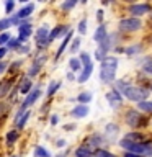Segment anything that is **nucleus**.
Masks as SVG:
<instances>
[{"label": "nucleus", "mask_w": 152, "mask_h": 157, "mask_svg": "<svg viewBox=\"0 0 152 157\" xmlns=\"http://www.w3.org/2000/svg\"><path fill=\"white\" fill-rule=\"evenodd\" d=\"M115 87H116V90L123 95V98H127V100L136 101V103L147 100L149 95H150V92L147 90L146 87L134 85V83H131L127 80H116Z\"/></svg>", "instance_id": "nucleus-1"}, {"label": "nucleus", "mask_w": 152, "mask_h": 157, "mask_svg": "<svg viewBox=\"0 0 152 157\" xmlns=\"http://www.w3.org/2000/svg\"><path fill=\"white\" fill-rule=\"evenodd\" d=\"M100 64H101L100 82L105 83V85L115 83L116 82V71H118V66H120V59L116 56H106Z\"/></svg>", "instance_id": "nucleus-2"}, {"label": "nucleus", "mask_w": 152, "mask_h": 157, "mask_svg": "<svg viewBox=\"0 0 152 157\" xmlns=\"http://www.w3.org/2000/svg\"><path fill=\"white\" fill-rule=\"evenodd\" d=\"M118 146H120L121 149H124V152H132V154H137V155H142V157H152V141L134 144V142L120 139L118 141Z\"/></svg>", "instance_id": "nucleus-3"}, {"label": "nucleus", "mask_w": 152, "mask_h": 157, "mask_svg": "<svg viewBox=\"0 0 152 157\" xmlns=\"http://www.w3.org/2000/svg\"><path fill=\"white\" fill-rule=\"evenodd\" d=\"M43 97V88H41V85H34L33 87V90L28 93L26 97H25V100H23V103H21V106L17 110V113H15V116H13V120L15 118H18V116H21L25 111H28L29 108H31L34 103H36L39 98Z\"/></svg>", "instance_id": "nucleus-4"}, {"label": "nucleus", "mask_w": 152, "mask_h": 157, "mask_svg": "<svg viewBox=\"0 0 152 157\" xmlns=\"http://www.w3.org/2000/svg\"><path fill=\"white\" fill-rule=\"evenodd\" d=\"M78 59H80V64H82V69L80 72H78V75L75 80L78 83H85L88 78L92 77V72H93V61L90 57V54L88 52H80L78 54Z\"/></svg>", "instance_id": "nucleus-5"}, {"label": "nucleus", "mask_w": 152, "mask_h": 157, "mask_svg": "<svg viewBox=\"0 0 152 157\" xmlns=\"http://www.w3.org/2000/svg\"><path fill=\"white\" fill-rule=\"evenodd\" d=\"M118 34L116 33H108V36L103 39L101 43H98V48H97V51H95V59L97 61H103L106 56H108V52H110V49L116 44L118 41Z\"/></svg>", "instance_id": "nucleus-6"}, {"label": "nucleus", "mask_w": 152, "mask_h": 157, "mask_svg": "<svg viewBox=\"0 0 152 157\" xmlns=\"http://www.w3.org/2000/svg\"><path fill=\"white\" fill-rule=\"evenodd\" d=\"M124 121L131 129H137V128H144L149 124V120L137 110H127L124 115Z\"/></svg>", "instance_id": "nucleus-7"}, {"label": "nucleus", "mask_w": 152, "mask_h": 157, "mask_svg": "<svg viewBox=\"0 0 152 157\" xmlns=\"http://www.w3.org/2000/svg\"><path fill=\"white\" fill-rule=\"evenodd\" d=\"M142 28V21H141V18H123L120 20V23H118V29L123 33H136V31H139V29Z\"/></svg>", "instance_id": "nucleus-8"}, {"label": "nucleus", "mask_w": 152, "mask_h": 157, "mask_svg": "<svg viewBox=\"0 0 152 157\" xmlns=\"http://www.w3.org/2000/svg\"><path fill=\"white\" fill-rule=\"evenodd\" d=\"M48 36H49V26L48 25H43V26H39L36 29V33H34V44H36V48L39 51H43V49H46L49 46Z\"/></svg>", "instance_id": "nucleus-9"}, {"label": "nucleus", "mask_w": 152, "mask_h": 157, "mask_svg": "<svg viewBox=\"0 0 152 157\" xmlns=\"http://www.w3.org/2000/svg\"><path fill=\"white\" fill-rule=\"evenodd\" d=\"M18 41L21 43V44H26V41L29 38H31V34H33V25H31V20H23L21 23L18 25Z\"/></svg>", "instance_id": "nucleus-10"}, {"label": "nucleus", "mask_w": 152, "mask_h": 157, "mask_svg": "<svg viewBox=\"0 0 152 157\" xmlns=\"http://www.w3.org/2000/svg\"><path fill=\"white\" fill-rule=\"evenodd\" d=\"M127 12L131 13L132 18H139V17H144V15H150L152 7L149 3H132L127 7Z\"/></svg>", "instance_id": "nucleus-11"}, {"label": "nucleus", "mask_w": 152, "mask_h": 157, "mask_svg": "<svg viewBox=\"0 0 152 157\" xmlns=\"http://www.w3.org/2000/svg\"><path fill=\"white\" fill-rule=\"evenodd\" d=\"M105 137H103V134H100V132H93V134H90L85 139V142H83V146L87 147V149H90L92 152H95L97 149H100L101 144H105Z\"/></svg>", "instance_id": "nucleus-12"}, {"label": "nucleus", "mask_w": 152, "mask_h": 157, "mask_svg": "<svg viewBox=\"0 0 152 157\" xmlns=\"http://www.w3.org/2000/svg\"><path fill=\"white\" fill-rule=\"evenodd\" d=\"M69 31H70V26H69V25H57V26H52V29H49V36H48L49 44L52 41H56L57 38L66 36Z\"/></svg>", "instance_id": "nucleus-13"}, {"label": "nucleus", "mask_w": 152, "mask_h": 157, "mask_svg": "<svg viewBox=\"0 0 152 157\" xmlns=\"http://www.w3.org/2000/svg\"><path fill=\"white\" fill-rule=\"evenodd\" d=\"M105 98H106L108 105H110L111 108H120V106L123 105V100H124V98H123V95L116 90V88H111L110 92H106Z\"/></svg>", "instance_id": "nucleus-14"}, {"label": "nucleus", "mask_w": 152, "mask_h": 157, "mask_svg": "<svg viewBox=\"0 0 152 157\" xmlns=\"http://www.w3.org/2000/svg\"><path fill=\"white\" fill-rule=\"evenodd\" d=\"M103 137H105V141H110V142H115L116 141V136L120 134V126L116 124V123H108L105 124V129H103Z\"/></svg>", "instance_id": "nucleus-15"}, {"label": "nucleus", "mask_w": 152, "mask_h": 157, "mask_svg": "<svg viewBox=\"0 0 152 157\" xmlns=\"http://www.w3.org/2000/svg\"><path fill=\"white\" fill-rule=\"evenodd\" d=\"M34 8H36V5H34L33 2H29V3H26V5H23V7L20 8L17 13H15V17H17L20 21H23V20H28V18L33 15Z\"/></svg>", "instance_id": "nucleus-16"}, {"label": "nucleus", "mask_w": 152, "mask_h": 157, "mask_svg": "<svg viewBox=\"0 0 152 157\" xmlns=\"http://www.w3.org/2000/svg\"><path fill=\"white\" fill-rule=\"evenodd\" d=\"M88 113H90V108L88 105H75L70 110V116L74 120H82V118H87Z\"/></svg>", "instance_id": "nucleus-17"}, {"label": "nucleus", "mask_w": 152, "mask_h": 157, "mask_svg": "<svg viewBox=\"0 0 152 157\" xmlns=\"http://www.w3.org/2000/svg\"><path fill=\"white\" fill-rule=\"evenodd\" d=\"M13 77H8V78H0V98H5L10 95L12 92V85H13Z\"/></svg>", "instance_id": "nucleus-18"}, {"label": "nucleus", "mask_w": 152, "mask_h": 157, "mask_svg": "<svg viewBox=\"0 0 152 157\" xmlns=\"http://www.w3.org/2000/svg\"><path fill=\"white\" fill-rule=\"evenodd\" d=\"M33 87H34V85H33V80L25 75V77L21 78V80L18 82V93H21V95L26 97L28 93L33 90Z\"/></svg>", "instance_id": "nucleus-19"}, {"label": "nucleus", "mask_w": 152, "mask_h": 157, "mask_svg": "<svg viewBox=\"0 0 152 157\" xmlns=\"http://www.w3.org/2000/svg\"><path fill=\"white\" fill-rule=\"evenodd\" d=\"M124 141H129V142H134V144H141V142H146V136L144 132H139V131H129L126 132L124 137H123Z\"/></svg>", "instance_id": "nucleus-20"}, {"label": "nucleus", "mask_w": 152, "mask_h": 157, "mask_svg": "<svg viewBox=\"0 0 152 157\" xmlns=\"http://www.w3.org/2000/svg\"><path fill=\"white\" fill-rule=\"evenodd\" d=\"M72 36H74V33H72V29H70V31L66 34V38H64L62 41H61V44H59V48H57V51H56V57H54L56 61H57V59H61V56L64 54V51H66V48L69 46V44H70Z\"/></svg>", "instance_id": "nucleus-21"}, {"label": "nucleus", "mask_w": 152, "mask_h": 157, "mask_svg": "<svg viewBox=\"0 0 152 157\" xmlns=\"http://www.w3.org/2000/svg\"><path fill=\"white\" fill-rule=\"evenodd\" d=\"M29 116H31V111H25L21 116H18V118H15L13 120V124H15V129H18V131H21L25 126H26V123L29 120Z\"/></svg>", "instance_id": "nucleus-22"}, {"label": "nucleus", "mask_w": 152, "mask_h": 157, "mask_svg": "<svg viewBox=\"0 0 152 157\" xmlns=\"http://www.w3.org/2000/svg\"><path fill=\"white\" fill-rule=\"evenodd\" d=\"M106 36H108L106 26H105V25H100V26L95 29V33H93V41H95V43H101Z\"/></svg>", "instance_id": "nucleus-23"}, {"label": "nucleus", "mask_w": 152, "mask_h": 157, "mask_svg": "<svg viewBox=\"0 0 152 157\" xmlns=\"http://www.w3.org/2000/svg\"><path fill=\"white\" fill-rule=\"evenodd\" d=\"M18 137H20V131H18V129L8 131V132H7V136H5V144H7L8 147H10V146H13L15 142L18 141Z\"/></svg>", "instance_id": "nucleus-24"}, {"label": "nucleus", "mask_w": 152, "mask_h": 157, "mask_svg": "<svg viewBox=\"0 0 152 157\" xmlns=\"http://www.w3.org/2000/svg\"><path fill=\"white\" fill-rule=\"evenodd\" d=\"M61 85H62L61 80H52V82H49L48 90H46V97H54V95L57 93V90L61 88Z\"/></svg>", "instance_id": "nucleus-25"}, {"label": "nucleus", "mask_w": 152, "mask_h": 157, "mask_svg": "<svg viewBox=\"0 0 152 157\" xmlns=\"http://www.w3.org/2000/svg\"><path fill=\"white\" fill-rule=\"evenodd\" d=\"M92 100H93V93L90 90L82 92V93H78V95H77V101L80 103V105H88Z\"/></svg>", "instance_id": "nucleus-26"}, {"label": "nucleus", "mask_w": 152, "mask_h": 157, "mask_svg": "<svg viewBox=\"0 0 152 157\" xmlns=\"http://www.w3.org/2000/svg\"><path fill=\"white\" fill-rule=\"evenodd\" d=\"M74 155L75 157H95V152H92L90 149H87L85 146H78L75 151H74Z\"/></svg>", "instance_id": "nucleus-27"}, {"label": "nucleus", "mask_w": 152, "mask_h": 157, "mask_svg": "<svg viewBox=\"0 0 152 157\" xmlns=\"http://www.w3.org/2000/svg\"><path fill=\"white\" fill-rule=\"evenodd\" d=\"M69 69H70V72H80V69H82L80 59L75 57V56L69 59Z\"/></svg>", "instance_id": "nucleus-28"}, {"label": "nucleus", "mask_w": 152, "mask_h": 157, "mask_svg": "<svg viewBox=\"0 0 152 157\" xmlns=\"http://www.w3.org/2000/svg\"><path fill=\"white\" fill-rule=\"evenodd\" d=\"M137 111H141V113H150V115H152V101H149V100L139 101V103H137Z\"/></svg>", "instance_id": "nucleus-29"}, {"label": "nucleus", "mask_w": 152, "mask_h": 157, "mask_svg": "<svg viewBox=\"0 0 152 157\" xmlns=\"http://www.w3.org/2000/svg\"><path fill=\"white\" fill-rule=\"evenodd\" d=\"M124 52H126V56H129V57L131 56H137V54L142 52V44H132V46L124 49Z\"/></svg>", "instance_id": "nucleus-30"}, {"label": "nucleus", "mask_w": 152, "mask_h": 157, "mask_svg": "<svg viewBox=\"0 0 152 157\" xmlns=\"http://www.w3.org/2000/svg\"><path fill=\"white\" fill-rule=\"evenodd\" d=\"M43 69V66H39V64H36V62H33L31 66L28 67V71H26V77L28 78H31V77H36L38 74H39V71Z\"/></svg>", "instance_id": "nucleus-31"}, {"label": "nucleus", "mask_w": 152, "mask_h": 157, "mask_svg": "<svg viewBox=\"0 0 152 157\" xmlns=\"http://www.w3.org/2000/svg\"><path fill=\"white\" fill-rule=\"evenodd\" d=\"M80 46H82V39L75 38V39H72V41H70V48H69V52L72 54V57H74V56H75V54L78 52V49H80Z\"/></svg>", "instance_id": "nucleus-32"}, {"label": "nucleus", "mask_w": 152, "mask_h": 157, "mask_svg": "<svg viewBox=\"0 0 152 157\" xmlns=\"http://www.w3.org/2000/svg\"><path fill=\"white\" fill-rule=\"evenodd\" d=\"M33 155L34 157H51V152H49L46 147H43V146H36L34 147Z\"/></svg>", "instance_id": "nucleus-33"}, {"label": "nucleus", "mask_w": 152, "mask_h": 157, "mask_svg": "<svg viewBox=\"0 0 152 157\" xmlns=\"http://www.w3.org/2000/svg\"><path fill=\"white\" fill-rule=\"evenodd\" d=\"M8 110H10L8 103H5V101L0 103V124H2L3 120L7 118V115H8Z\"/></svg>", "instance_id": "nucleus-34"}, {"label": "nucleus", "mask_w": 152, "mask_h": 157, "mask_svg": "<svg viewBox=\"0 0 152 157\" xmlns=\"http://www.w3.org/2000/svg\"><path fill=\"white\" fill-rule=\"evenodd\" d=\"M87 18H82L80 21H78V25H77V31H78V34L80 36H83V34H87Z\"/></svg>", "instance_id": "nucleus-35"}, {"label": "nucleus", "mask_w": 152, "mask_h": 157, "mask_svg": "<svg viewBox=\"0 0 152 157\" xmlns=\"http://www.w3.org/2000/svg\"><path fill=\"white\" fill-rule=\"evenodd\" d=\"M10 26H12V21H10V18H8V17L0 18V33L8 31V28H10Z\"/></svg>", "instance_id": "nucleus-36"}, {"label": "nucleus", "mask_w": 152, "mask_h": 157, "mask_svg": "<svg viewBox=\"0 0 152 157\" xmlns=\"http://www.w3.org/2000/svg\"><path fill=\"white\" fill-rule=\"evenodd\" d=\"M95 157H118V155H115L113 152H110L108 149H103V147H100V149L95 151Z\"/></svg>", "instance_id": "nucleus-37"}, {"label": "nucleus", "mask_w": 152, "mask_h": 157, "mask_svg": "<svg viewBox=\"0 0 152 157\" xmlns=\"http://www.w3.org/2000/svg\"><path fill=\"white\" fill-rule=\"evenodd\" d=\"M75 5H77V0H66V2L61 3V8L64 10V12H70Z\"/></svg>", "instance_id": "nucleus-38"}, {"label": "nucleus", "mask_w": 152, "mask_h": 157, "mask_svg": "<svg viewBox=\"0 0 152 157\" xmlns=\"http://www.w3.org/2000/svg\"><path fill=\"white\" fill-rule=\"evenodd\" d=\"M20 46H21V43L18 41V38H10V41L7 43V46H5V48H7V49H13V51H17V49H18Z\"/></svg>", "instance_id": "nucleus-39"}, {"label": "nucleus", "mask_w": 152, "mask_h": 157, "mask_svg": "<svg viewBox=\"0 0 152 157\" xmlns=\"http://www.w3.org/2000/svg\"><path fill=\"white\" fill-rule=\"evenodd\" d=\"M10 33L8 31H3V33H0V48H5L7 46V43L10 41Z\"/></svg>", "instance_id": "nucleus-40"}, {"label": "nucleus", "mask_w": 152, "mask_h": 157, "mask_svg": "<svg viewBox=\"0 0 152 157\" xmlns=\"http://www.w3.org/2000/svg\"><path fill=\"white\" fill-rule=\"evenodd\" d=\"M29 51H31V46H29V44L26 43V44H21V46H20V48H18L15 52L21 54V56H28V54H29Z\"/></svg>", "instance_id": "nucleus-41"}, {"label": "nucleus", "mask_w": 152, "mask_h": 157, "mask_svg": "<svg viewBox=\"0 0 152 157\" xmlns=\"http://www.w3.org/2000/svg\"><path fill=\"white\" fill-rule=\"evenodd\" d=\"M142 71H144L146 74H149V75H152V59L149 57L147 61H144V64H142Z\"/></svg>", "instance_id": "nucleus-42"}, {"label": "nucleus", "mask_w": 152, "mask_h": 157, "mask_svg": "<svg viewBox=\"0 0 152 157\" xmlns=\"http://www.w3.org/2000/svg\"><path fill=\"white\" fill-rule=\"evenodd\" d=\"M21 64H23V61H21V59H18V61H13V62H10V64H8V69H7V71H8V72H15V71H18V67L21 66Z\"/></svg>", "instance_id": "nucleus-43"}, {"label": "nucleus", "mask_w": 152, "mask_h": 157, "mask_svg": "<svg viewBox=\"0 0 152 157\" xmlns=\"http://www.w3.org/2000/svg\"><path fill=\"white\" fill-rule=\"evenodd\" d=\"M13 10H15V2H13V0H7V2H5V13L12 15Z\"/></svg>", "instance_id": "nucleus-44"}, {"label": "nucleus", "mask_w": 152, "mask_h": 157, "mask_svg": "<svg viewBox=\"0 0 152 157\" xmlns=\"http://www.w3.org/2000/svg\"><path fill=\"white\" fill-rule=\"evenodd\" d=\"M57 123H59V116L57 115H51V116H49V124H51V126H56Z\"/></svg>", "instance_id": "nucleus-45"}, {"label": "nucleus", "mask_w": 152, "mask_h": 157, "mask_svg": "<svg viewBox=\"0 0 152 157\" xmlns=\"http://www.w3.org/2000/svg\"><path fill=\"white\" fill-rule=\"evenodd\" d=\"M7 69H8V64L5 61H0V75H2L3 72H7Z\"/></svg>", "instance_id": "nucleus-46"}, {"label": "nucleus", "mask_w": 152, "mask_h": 157, "mask_svg": "<svg viewBox=\"0 0 152 157\" xmlns=\"http://www.w3.org/2000/svg\"><path fill=\"white\" fill-rule=\"evenodd\" d=\"M77 128L75 123H69V124H64V131H74Z\"/></svg>", "instance_id": "nucleus-47"}, {"label": "nucleus", "mask_w": 152, "mask_h": 157, "mask_svg": "<svg viewBox=\"0 0 152 157\" xmlns=\"http://www.w3.org/2000/svg\"><path fill=\"white\" fill-rule=\"evenodd\" d=\"M97 20H98L100 25H103V10H98L97 12Z\"/></svg>", "instance_id": "nucleus-48"}, {"label": "nucleus", "mask_w": 152, "mask_h": 157, "mask_svg": "<svg viewBox=\"0 0 152 157\" xmlns=\"http://www.w3.org/2000/svg\"><path fill=\"white\" fill-rule=\"evenodd\" d=\"M7 52H8L7 48H0V61H3V57L7 56Z\"/></svg>", "instance_id": "nucleus-49"}, {"label": "nucleus", "mask_w": 152, "mask_h": 157, "mask_svg": "<svg viewBox=\"0 0 152 157\" xmlns=\"http://www.w3.org/2000/svg\"><path fill=\"white\" fill-rule=\"evenodd\" d=\"M69 154H70V149H66V151L59 152V154H57L56 157H69Z\"/></svg>", "instance_id": "nucleus-50"}, {"label": "nucleus", "mask_w": 152, "mask_h": 157, "mask_svg": "<svg viewBox=\"0 0 152 157\" xmlns=\"http://www.w3.org/2000/svg\"><path fill=\"white\" fill-rule=\"evenodd\" d=\"M66 78H67L69 82H74V80H75V75H74V72L69 71V72H67V75H66Z\"/></svg>", "instance_id": "nucleus-51"}, {"label": "nucleus", "mask_w": 152, "mask_h": 157, "mask_svg": "<svg viewBox=\"0 0 152 157\" xmlns=\"http://www.w3.org/2000/svg\"><path fill=\"white\" fill-rule=\"evenodd\" d=\"M66 144H67V142L64 141V139H57V142H56V146L59 147V149H62V147H66Z\"/></svg>", "instance_id": "nucleus-52"}, {"label": "nucleus", "mask_w": 152, "mask_h": 157, "mask_svg": "<svg viewBox=\"0 0 152 157\" xmlns=\"http://www.w3.org/2000/svg\"><path fill=\"white\" fill-rule=\"evenodd\" d=\"M123 157H142V155H137V154H132V152H124Z\"/></svg>", "instance_id": "nucleus-53"}, {"label": "nucleus", "mask_w": 152, "mask_h": 157, "mask_svg": "<svg viewBox=\"0 0 152 157\" xmlns=\"http://www.w3.org/2000/svg\"><path fill=\"white\" fill-rule=\"evenodd\" d=\"M150 92H152V83H150Z\"/></svg>", "instance_id": "nucleus-54"}, {"label": "nucleus", "mask_w": 152, "mask_h": 157, "mask_svg": "<svg viewBox=\"0 0 152 157\" xmlns=\"http://www.w3.org/2000/svg\"><path fill=\"white\" fill-rule=\"evenodd\" d=\"M12 157H18V155H12Z\"/></svg>", "instance_id": "nucleus-55"}, {"label": "nucleus", "mask_w": 152, "mask_h": 157, "mask_svg": "<svg viewBox=\"0 0 152 157\" xmlns=\"http://www.w3.org/2000/svg\"><path fill=\"white\" fill-rule=\"evenodd\" d=\"M150 123H152V121H150Z\"/></svg>", "instance_id": "nucleus-56"}]
</instances>
